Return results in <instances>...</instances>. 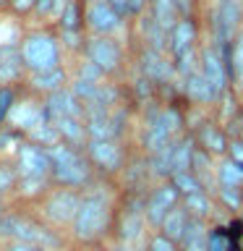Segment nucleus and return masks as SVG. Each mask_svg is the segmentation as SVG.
I'll use <instances>...</instances> for the list:
<instances>
[{"instance_id": "4be33fe9", "label": "nucleus", "mask_w": 243, "mask_h": 251, "mask_svg": "<svg viewBox=\"0 0 243 251\" xmlns=\"http://www.w3.org/2000/svg\"><path fill=\"white\" fill-rule=\"evenodd\" d=\"M50 188H52L50 178H24V176H19V183H16V191H13V201L19 204V207H34Z\"/></svg>"}, {"instance_id": "aec40b11", "label": "nucleus", "mask_w": 243, "mask_h": 251, "mask_svg": "<svg viewBox=\"0 0 243 251\" xmlns=\"http://www.w3.org/2000/svg\"><path fill=\"white\" fill-rule=\"evenodd\" d=\"M45 105H47L50 118H84L86 115L84 102L71 92V86L50 94V97H45Z\"/></svg>"}, {"instance_id": "20e7f679", "label": "nucleus", "mask_w": 243, "mask_h": 251, "mask_svg": "<svg viewBox=\"0 0 243 251\" xmlns=\"http://www.w3.org/2000/svg\"><path fill=\"white\" fill-rule=\"evenodd\" d=\"M47 154H50V162H52V173H50L52 186H66V188L84 191L86 186L99 178L84 149H76V147L66 144V141H58V144H52L47 149Z\"/></svg>"}, {"instance_id": "4468645a", "label": "nucleus", "mask_w": 243, "mask_h": 251, "mask_svg": "<svg viewBox=\"0 0 243 251\" xmlns=\"http://www.w3.org/2000/svg\"><path fill=\"white\" fill-rule=\"evenodd\" d=\"M204 42V21L201 16H180V21L170 29V39H168V55H175L199 47Z\"/></svg>"}, {"instance_id": "ddd939ff", "label": "nucleus", "mask_w": 243, "mask_h": 251, "mask_svg": "<svg viewBox=\"0 0 243 251\" xmlns=\"http://www.w3.org/2000/svg\"><path fill=\"white\" fill-rule=\"evenodd\" d=\"M13 162H16L19 176H24V178H50V173H52V162H50L47 149L31 144L26 139H24L21 147L16 149Z\"/></svg>"}, {"instance_id": "3c124183", "label": "nucleus", "mask_w": 243, "mask_h": 251, "mask_svg": "<svg viewBox=\"0 0 243 251\" xmlns=\"http://www.w3.org/2000/svg\"><path fill=\"white\" fill-rule=\"evenodd\" d=\"M215 3H219V0H215Z\"/></svg>"}, {"instance_id": "09e8293b", "label": "nucleus", "mask_w": 243, "mask_h": 251, "mask_svg": "<svg viewBox=\"0 0 243 251\" xmlns=\"http://www.w3.org/2000/svg\"><path fill=\"white\" fill-rule=\"evenodd\" d=\"M13 207H16V201L11 199V196H0V217L8 215V212H11Z\"/></svg>"}, {"instance_id": "a19ab883", "label": "nucleus", "mask_w": 243, "mask_h": 251, "mask_svg": "<svg viewBox=\"0 0 243 251\" xmlns=\"http://www.w3.org/2000/svg\"><path fill=\"white\" fill-rule=\"evenodd\" d=\"M146 251H180L175 241H170L168 235H162L160 230H152L146 238Z\"/></svg>"}, {"instance_id": "c03bdc74", "label": "nucleus", "mask_w": 243, "mask_h": 251, "mask_svg": "<svg viewBox=\"0 0 243 251\" xmlns=\"http://www.w3.org/2000/svg\"><path fill=\"white\" fill-rule=\"evenodd\" d=\"M110 3V8L121 16V19L125 21V24H133V19H131V5H128V0H107Z\"/></svg>"}, {"instance_id": "49530a36", "label": "nucleus", "mask_w": 243, "mask_h": 251, "mask_svg": "<svg viewBox=\"0 0 243 251\" xmlns=\"http://www.w3.org/2000/svg\"><path fill=\"white\" fill-rule=\"evenodd\" d=\"M0 251H45V249L34 246V243H24V241H3Z\"/></svg>"}, {"instance_id": "0eeeda50", "label": "nucleus", "mask_w": 243, "mask_h": 251, "mask_svg": "<svg viewBox=\"0 0 243 251\" xmlns=\"http://www.w3.org/2000/svg\"><path fill=\"white\" fill-rule=\"evenodd\" d=\"M86 157H89L94 173L99 178H110V180H118L121 178L123 168L128 165L133 149L128 147V141H118V139H110V141H99V139H89L84 147Z\"/></svg>"}, {"instance_id": "a211bd4d", "label": "nucleus", "mask_w": 243, "mask_h": 251, "mask_svg": "<svg viewBox=\"0 0 243 251\" xmlns=\"http://www.w3.org/2000/svg\"><path fill=\"white\" fill-rule=\"evenodd\" d=\"M131 34H133V42H139V47H149V50H157V52H168L170 31H165L160 24L149 16V11L141 16V19L133 21Z\"/></svg>"}, {"instance_id": "7ed1b4c3", "label": "nucleus", "mask_w": 243, "mask_h": 251, "mask_svg": "<svg viewBox=\"0 0 243 251\" xmlns=\"http://www.w3.org/2000/svg\"><path fill=\"white\" fill-rule=\"evenodd\" d=\"M19 50H21L24 66H26V74H42V71L66 66V52L60 47L55 26L26 29L19 42Z\"/></svg>"}, {"instance_id": "e433bc0d", "label": "nucleus", "mask_w": 243, "mask_h": 251, "mask_svg": "<svg viewBox=\"0 0 243 251\" xmlns=\"http://www.w3.org/2000/svg\"><path fill=\"white\" fill-rule=\"evenodd\" d=\"M71 76L81 78V81H92V84H102V81H105V74H102L92 60H86L84 55H81V58H76L73 68H71Z\"/></svg>"}, {"instance_id": "9d476101", "label": "nucleus", "mask_w": 243, "mask_h": 251, "mask_svg": "<svg viewBox=\"0 0 243 251\" xmlns=\"http://www.w3.org/2000/svg\"><path fill=\"white\" fill-rule=\"evenodd\" d=\"M180 204V194L178 188L170 183V180H157V183L146 191L144 196V217H146V225L152 230H160L162 220L168 217V212L172 207Z\"/></svg>"}, {"instance_id": "dca6fc26", "label": "nucleus", "mask_w": 243, "mask_h": 251, "mask_svg": "<svg viewBox=\"0 0 243 251\" xmlns=\"http://www.w3.org/2000/svg\"><path fill=\"white\" fill-rule=\"evenodd\" d=\"M178 89L191 107H217L219 105V97L212 89V84L207 81V76L201 74V68L186 78H178Z\"/></svg>"}, {"instance_id": "6ab92c4d", "label": "nucleus", "mask_w": 243, "mask_h": 251, "mask_svg": "<svg viewBox=\"0 0 243 251\" xmlns=\"http://www.w3.org/2000/svg\"><path fill=\"white\" fill-rule=\"evenodd\" d=\"M24 81H26V66H24L19 45H3L0 47V84L24 86Z\"/></svg>"}, {"instance_id": "39448f33", "label": "nucleus", "mask_w": 243, "mask_h": 251, "mask_svg": "<svg viewBox=\"0 0 243 251\" xmlns=\"http://www.w3.org/2000/svg\"><path fill=\"white\" fill-rule=\"evenodd\" d=\"M78 204H81V191L66 188V186H52L50 191L29 209L34 212L42 223H47L50 227L68 235L71 225H73V217L78 212Z\"/></svg>"}, {"instance_id": "b1692460", "label": "nucleus", "mask_w": 243, "mask_h": 251, "mask_svg": "<svg viewBox=\"0 0 243 251\" xmlns=\"http://www.w3.org/2000/svg\"><path fill=\"white\" fill-rule=\"evenodd\" d=\"M188 225H191V215H188V209L183 207V204H178V207H172V209L168 212V217L162 220L160 233L168 235L170 241L180 243V238H183L186 230H188Z\"/></svg>"}, {"instance_id": "c9c22d12", "label": "nucleus", "mask_w": 243, "mask_h": 251, "mask_svg": "<svg viewBox=\"0 0 243 251\" xmlns=\"http://www.w3.org/2000/svg\"><path fill=\"white\" fill-rule=\"evenodd\" d=\"M60 47L66 55H73V58H81L84 47H86V31H58Z\"/></svg>"}, {"instance_id": "2f4dec72", "label": "nucleus", "mask_w": 243, "mask_h": 251, "mask_svg": "<svg viewBox=\"0 0 243 251\" xmlns=\"http://www.w3.org/2000/svg\"><path fill=\"white\" fill-rule=\"evenodd\" d=\"M230 233H227L225 220H217V223H209L207 230V251H230Z\"/></svg>"}, {"instance_id": "603ef678", "label": "nucleus", "mask_w": 243, "mask_h": 251, "mask_svg": "<svg viewBox=\"0 0 243 251\" xmlns=\"http://www.w3.org/2000/svg\"><path fill=\"white\" fill-rule=\"evenodd\" d=\"M241 194H243V188H241Z\"/></svg>"}, {"instance_id": "79ce46f5", "label": "nucleus", "mask_w": 243, "mask_h": 251, "mask_svg": "<svg viewBox=\"0 0 243 251\" xmlns=\"http://www.w3.org/2000/svg\"><path fill=\"white\" fill-rule=\"evenodd\" d=\"M34 3H37V0H11V11H8V13H11L13 16V19H29V16H31V11H34Z\"/></svg>"}, {"instance_id": "f704fd0d", "label": "nucleus", "mask_w": 243, "mask_h": 251, "mask_svg": "<svg viewBox=\"0 0 243 251\" xmlns=\"http://www.w3.org/2000/svg\"><path fill=\"white\" fill-rule=\"evenodd\" d=\"M24 37L21 21L13 19V16H3L0 13V47L3 45H19Z\"/></svg>"}, {"instance_id": "72a5a7b5", "label": "nucleus", "mask_w": 243, "mask_h": 251, "mask_svg": "<svg viewBox=\"0 0 243 251\" xmlns=\"http://www.w3.org/2000/svg\"><path fill=\"white\" fill-rule=\"evenodd\" d=\"M24 139L31 141V144H37V147H45V149H50L52 144H58V141H60V136H58V131H55L52 121H47V123H42V126H37V128H31Z\"/></svg>"}, {"instance_id": "c85d7f7f", "label": "nucleus", "mask_w": 243, "mask_h": 251, "mask_svg": "<svg viewBox=\"0 0 243 251\" xmlns=\"http://www.w3.org/2000/svg\"><path fill=\"white\" fill-rule=\"evenodd\" d=\"M215 199H217V207L230 215H241L243 212V194L241 188H233V186H217L215 188Z\"/></svg>"}, {"instance_id": "37998d69", "label": "nucleus", "mask_w": 243, "mask_h": 251, "mask_svg": "<svg viewBox=\"0 0 243 251\" xmlns=\"http://www.w3.org/2000/svg\"><path fill=\"white\" fill-rule=\"evenodd\" d=\"M180 16H201V0H175Z\"/></svg>"}, {"instance_id": "f8f14e48", "label": "nucleus", "mask_w": 243, "mask_h": 251, "mask_svg": "<svg viewBox=\"0 0 243 251\" xmlns=\"http://www.w3.org/2000/svg\"><path fill=\"white\" fill-rule=\"evenodd\" d=\"M191 133L196 139V147L209 152L215 160L227 157V147H230V133L217 118H199V123L191 126Z\"/></svg>"}, {"instance_id": "8fccbe9b", "label": "nucleus", "mask_w": 243, "mask_h": 251, "mask_svg": "<svg viewBox=\"0 0 243 251\" xmlns=\"http://www.w3.org/2000/svg\"><path fill=\"white\" fill-rule=\"evenodd\" d=\"M11 11V0H0V13H8Z\"/></svg>"}, {"instance_id": "1a4fd4ad", "label": "nucleus", "mask_w": 243, "mask_h": 251, "mask_svg": "<svg viewBox=\"0 0 243 251\" xmlns=\"http://www.w3.org/2000/svg\"><path fill=\"white\" fill-rule=\"evenodd\" d=\"M47 121H50V113H47L45 100L34 97V94H29V92H21V97L16 100V105L11 110V115H8L5 126H11L13 131H19V133L26 136L31 128H37V126H42Z\"/></svg>"}, {"instance_id": "a878e982", "label": "nucleus", "mask_w": 243, "mask_h": 251, "mask_svg": "<svg viewBox=\"0 0 243 251\" xmlns=\"http://www.w3.org/2000/svg\"><path fill=\"white\" fill-rule=\"evenodd\" d=\"M149 16H152L165 31H170L180 21V11H178L175 0H149Z\"/></svg>"}, {"instance_id": "a18cd8bd", "label": "nucleus", "mask_w": 243, "mask_h": 251, "mask_svg": "<svg viewBox=\"0 0 243 251\" xmlns=\"http://www.w3.org/2000/svg\"><path fill=\"white\" fill-rule=\"evenodd\" d=\"M227 157L235 162V165H241L243 168V141L238 136H233L230 139V147H227Z\"/></svg>"}, {"instance_id": "f3484780", "label": "nucleus", "mask_w": 243, "mask_h": 251, "mask_svg": "<svg viewBox=\"0 0 243 251\" xmlns=\"http://www.w3.org/2000/svg\"><path fill=\"white\" fill-rule=\"evenodd\" d=\"M201 74L207 76V81L212 84V89L219 100L222 94L230 89V81H227V71H225V63H222V55L215 45H209L207 39L201 42Z\"/></svg>"}, {"instance_id": "2eb2a0df", "label": "nucleus", "mask_w": 243, "mask_h": 251, "mask_svg": "<svg viewBox=\"0 0 243 251\" xmlns=\"http://www.w3.org/2000/svg\"><path fill=\"white\" fill-rule=\"evenodd\" d=\"M71 68L68 66H60V68H52V71H42V74H26V81H24L21 89L34 94V97H50V94L66 89L71 84Z\"/></svg>"}, {"instance_id": "7c9ffc66", "label": "nucleus", "mask_w": 243, "mask_h": 251, "mask_svg": "<svg viewBox=\"0 0 243 251\" xmlns=\"http://www.w3.org/2000/svg\"><path fill=\"white\" fill-rule=\"evenodd\" d=\"M172 66H175L178 78H186V76L196 74V71L201 68V45L199 47H191V50H186V52H180V55H175V58H172Z\"/></svg>"}, {"instance_id": "4c0bfd02", "label": "nucleus", "mask_w": 243, "mask_h": 251, "mask_svg": "<svg viewBox=\"0 0 243 251\" xmlns=\"http://www.w3.org/2000/svg\"><path fill=\"white\" fill-rule=\"evenodd\" d=\"M16 183H19V170H16L13 160H3L0 157V196H11L16 191Z\"/></svg>"}, {"instance_id": "473e14b6", "label": "nucleus", "mask_w": 243, "mask_h": 251, "mask_svg": "<svg viewBox=\"0 0 243 251\" xmlns=\"http://www.w3.org/2000/svg\"><path fill=\"white\" fill-rule=\"evenodd\" d=\"M170 183L178 188V194H180V199L183 196H191V194H199V191H207L201 183V178L196 176L194 170H186V173H175V176L170 178Z\"/></svg>"}, {"instance_id": "ea45409f", "label": "nucleus", "mask_w": 243, "mask_h": 251, "mask_svg": "<svg viewBox=\"0 0 243 251\" xmlns=\"http://www.w3.org/2000/svg\"><path fill=\"white\" fill-rule=\"evenodd\" d=\"M21 86H8V84H0V126L8 123V115L16 105V100L21 97Z\"/></svg>"}, {"instance_id": "58836bf2", "label": "nucleus", "mask_w": 243, "mask_h": 251, "mask_svg": "<svg viewBox=\"0 0 243 251\" xmlns=\"http://www.w3.org/2000/svg\"><path fill=\"white\" fill-rule=\"evenodd\" d=\"M21 141H24V133L13 131L11 126H0V157H3V160L16 154V149L21 147Z\"/></svg>"}, {"instance_id": "de8ad7c7", "label": "nucleus", "mask_w": 243, "mask_h": 251, "mask_svg": "<svg viewBox=\"0 0 243 251\" xmlns=\"http://www.w3.org/2000/svg\"><path fill=\"white\" fill-rule=\"evenodd\" d=\"M128 5H131V19L133 21L141 19V16L149 11V0H128Z\"/></svg>"}, {"instance_id": "f257e3e1", "label": "nucleus", "mask_w": 243, "mask_h": 251, "mask_svg": "<svg viewBox=\"0 0 243 251\" xmlns=\"http://www.w3.org/2000/svg\"><path fill=\"white\" fill-rule=\"evenodd\" d=\"M121 186L118 180L97 178L81 191V204L73 217V225L68 230L71 249L94 251L113 241V227L118 204H121Z\"/></svg>"}, {"instance_id": "864d4df0", "label": "nucleus", "mask_w": 243, "mask_h": 251, "mask_svg": "<svg viewBox=\"0 0 243 251\" xmlns=\"http://www.w3.org/2000/svg\"><path fill=\"white\" fill-rule=\"evenodd\" d=\"M241 215H243V212H241Z\"/></svg>"}, {"instance_id": "c756f323", "label": "nucleus", "mask_w": 243, "mask_h": 251, "mask_svg": "<svg viewBox=\"0 0 243 251\" xmlns=\"http://www.w3.org/2000/svg\"><path fill=\"white\" fill-rule=\"evenodd\" d=\"M66 3H68V0H37L31 16L39 21V26H52V24L60 19Z\"/></svg>"}, {"instance_id": "5701e85b", "label": "nucleus", "mask_w": 243, "mask_h": 251, "mask_svg": "<svg viewBox=\"0 0 243 251\" xmlns=\"http://www.w3.org/2000/svg\"><path fill=\"white\" fill-rule=\"evenodd\" d=\"M55 131H58L60 141L76 147V149H84L86 141H89V133H86V123L84 118H50Z\"/></svg>"}, {"instance_id": "393cba45", "label": "nucleus", "mask_w": 243, "mask_h": 251, "mask_svg": "<svg viewBox=\"0 0 243 251\" xmlns=\"http://www.w3.org/2000/svg\"><path fill=\"white\" fill-rule=\"evenodd\" d=\"M84 13H86V3L84 0H68L63 8L60 19L52 24L58 31H86L84 29Z\"/></svg>"}, {"instance_id": "6e6552de", "label": "nucleus", "mask_w": 243, "mask_h": 251, "mask_svg": "<svg viewBox=\"0 0 243 251\" xmlns=\"http://www.w3.org/2000/svg\"><path fill=\"white\" fill-rule=\"evenodd\" d=\"M136 71L146 76L157 89H168L178 84V74L168 52H157L149 47H136Z\"/></svg>"}, {"instance_id": "423d86ee", "label": "nucleus", "mask_w": 243, "mask_h": 251, "mask_svg": "<svg viewBox=\"0 0 243 251\" xmlns=\"http://www.w3.org/2000/svg\"><path fill=\"white\" fill-rule=\"evenodd\" d=\"M84 58L92 60L97 66L105 78H121L128 68V47L123 45L121 37H97V34H86V47H84Z\"/></svg>"}, {"instance_id": "cd10ccee", "label": "nucleus", "mask_w": 243, "mask_h": 251, "mask_svg": "<svg viewBox=\"0 0 243 251\" xmlns=\"http://www.w3.org/2000/svg\"><path fill=\"white\" fill-rule=\"evenodd\" d=\"M215 178H217V186L243 188V168H241V165H235L230 157H222V160H217Z\"/></svg>"}, {"instance_id": "bb28decb", "label": "nucleus", "mask_w": 243, "mask_h": 251, "mask_svg": "<svg viewBox=\"0 0 243 251\" xmlns=\"http://www.w3.org/2000/svg\"><path fill=\"white\" fill-rule=\"evenodd\" d=\"M207 230H209V223L191 217V225H188L186 235L178 243L180 251H207Z\"/></svg>"}, {"instance_id": "9b49d317", "label": "nucleus", "mask_w": 243, "mask_h": 251, "mask_svg": "<svg viewBox=\"0 0 243 251\" xmlns=\"http://www.w3.org/2000/svg\"><path fill=\"white\" fill-rule=\"evenodd\" d=\"M131 24H125L121 16H118L110 3H89L84 13V29L86 34H97V37H121Z\"/></svg>"}, {"instance_id": "f03ea898", "label": "nucleus", "mask_w": 243, "mask_h": 251, "mask_svg": "<svg viewBox=\"0 0 243 251\" xmlns=\"http://www.w3.org/2000/svg\"><path fill=\"white\" fill-rule=\"evenodd\" d=\"M3 241L34 243V246L45 249V251H73L66 233L50 227L29 207H19V204H16L8 215L0 217V243Z\"/></svg>"}, {"instance_id": "412c9836", "label": "nucleus", "mask_w": 243, "mask_h": 251, "mask_svg": "<svg viewBox=\"0 0 243 251\" xmlns=\"http://www.w3.org/2000/svg\"><path fill=\"white\" fill-rule=\"evenodd\" d=\"M180 204L188 209V215H191L194 220H204V223H217V220H222V209L217 207L215 194H209V191L183 196Z\"/></svg>"}]
</instances>
